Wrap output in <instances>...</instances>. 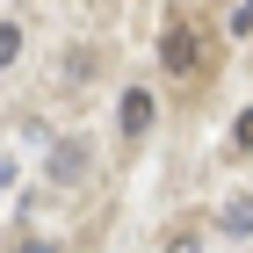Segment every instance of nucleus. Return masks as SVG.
Wrapping results in <instances>:
<instances>
[{
    "label": "nucleus",
    "mask_w": 253,
    "mask_h": 253,
    "mask_svg": "<svg viewBox=\"0 0 253 253\" xmlns=\"http://www.w3.org/2000/svg\"><path fill=\"white\" fill-rule=\"evenodd\" d=\"M217 224H224V232H239V239H246V232H253V195H232V203H224V217H217Z\"/></svg>",
    "instance_id": "obj_3"
},
{
    "label": "nucleus",
    "mask_w": 253,
    "mask_h": 253,
    "mask_svg": "<svg viewBox=\"0 0 253 253\" xmlns=\"http://www.w3.org/2000/svg\"><path fill=\"white\" fill-rule=\"evenodd\" d=\"M15 253H58V246H51V239H22Z\"/></svg>",
    "instance_id": "obj_9"
},
{
    "label": "nucleus",
    "mask_w": 253,
    "mask_h": 253,
    "mask_svg": "<svg viewBox=\"0 0 253 253\" xmlns=\"http://www.w3.org/2000/svg\"><path fill=\"white\" fill-rule=\"evenodd\" d=\"M232 37H253V0H239V15H232Z\"/></svg>",
    "instance_id": "obj_7"
},
{
    "label": "nucleus",
    "mask_w": 253,
    "mask_h": 253,
    "mask_svg": "<svg viewBox=\"0 0 253 253\" xmlns=\"http://www.w3.org/2000/svg\"><path fill=\"white\" fill-rule=\"evenodd\" d=\"M232 152H253V101L239 109V123H232Z\"/></svg>",
    "instance_id": "obj_6"
},
{
    "label": "nucleus",
    "mask_w": 253,
    "mask_h": 253,
    "mask_svg": "<svg viewBox=\"0 0 253 253\" xmlns=\"http://www.w3.org/2000/svg\"><path fill=\"white\" fill-rule=\"evenodd\" d=\"M145 130H152V87H130V94H123V137L137 145Z\"/></svg>",
    "instance_id": "obj_2"
},
{
    "label": "nucleus",
    "mask_w": 253,
    "mask_h": 253,
    "mask_svg": "<svg viewBox=\"0 0 253 253\" xmlns=\"http://www.w3.org/2000/svg\"><path fill=\"white\" fill-rule=\"evenodd\" d=\"M167 253H203V239H195V232H174V239H167Z\"/></svg>",
    "instance_id": "obj_8"
},
{
    "label": "nucleus",
    "mask_w": 253,
    "mask_h": 253,
    "mask_svg": "<svg viewBox=\"0 0 253 253\" xmlns=\"http://www.w3.org/2000/svg\"><path fill=\"white\" fill-rule=\"evenodd\" d=\"M7 181H15V159H0V188H7Z\"/></svg>",
    "instance_id": "obj_10"
},
{
    "label": "nucleus",
    "mask_w": 253,
    "mask_h": 253,
    "mask_svg": "<svg viewBox=\"0 0 253 253\" xmlns=\"http://www.w3.org/2000/svg\"><path fill=\"white\" fill-rule=\"evenodd\" d=\"M159 65H167L174 80L203 73V37H195V22H167V29H159Z\"/></svg>",
    "instance_id": "obj_1"
},
{
    "label": "nucleus",
    "mask_w": 253,
    "mask_h": 253,
    "mask_svg": "<svg viewBox=\"0 0 253 253\" xmlns=\"http://www.w3.org/2000/svg\"><path fill=\"white\" fill-rule=\"evenodd\" d=\"M22 58V22H0V65Z\"/></svg>",
    "instance_id": "obj_5"
},
{
    "label": "nucleus",
    "mask_w": 253,
    "mask_h": 253,
    "mask_svg": "<svg viewBox=\"0 0 253 253\" xmlns=\"http://www.w3.org/2000/svg\"><path fill=\"white\" fill-rule=\"evenodd\" d=\"M51 167H58V174H65V181H73V174H80V167H87V152H80V137H65V145H58V159H51Z\"/></svg>",
    "instance_id": "obj_4"
}]
</instances>
